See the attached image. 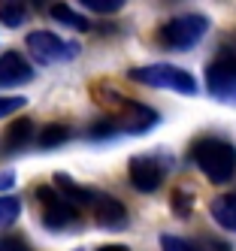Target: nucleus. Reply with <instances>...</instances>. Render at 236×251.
<instances>
[{
  "label": "nucleus",
  "instance_id": "9b49d317",
  "mask_svg": "<svg viewBox=\"0 0 236 251\" xmlns=\"http://www.w3.org/2000/svg\"><path fill=\"white\" fill-rule=\"evenodd\" d=\"M160 251H230V248L215 242V239H185V236L163 233L160 236Z\"/></svg>",
  "mask_w": 236,
  "mask_h": 251
},
{
  "label": "nucleus",
  "instance_id": "ddd939ff",
  "mask_svg": "<svg viewBox=\"0 0 236 251\" xmlns=\"http://www.w3.org/2000/svg\"><path fill=\"white\" fill-rule=\"evenodd\" d=\"M30 139H33V121L30 118H15L6 127V151L15 154V151L27 149Z\"/></svg>",
  "mask_w": 236,
  "mask_h": 251
},
{
  "label": "nucleus",
  "instance_id": "0eeeda50",
  "mask_svg": "<svg viewBox=\"0 0 236 251\" xmlns=\"http://www.w3.org/2000/svg\"><path fill=\"white\" fill-rule=\"evenodd\" d=\"M206 91L221 100V103H233L236 106V51L224 49L209 61L206 67Z\"/></svg>",
  "mask_w": 236,
  "mask_h": 251
},
{
  "label": "nucleus",
  "instance_id": "a211bd4d",
  "mask_svg": "<svg viewBox=\"0 0 236 251\" xmlns=\"http://www.w3.org/2000/svg\"><path fill=\"white\" fill-rule=\"evenodd\" d=\"M82 6H88L91 12H100V15H112V12H118L127 0H79Z\"/></svg>",
  "mask_w": 236,
  "mask_h": 251
},
{
  "label": "nucleus",
  "instance_id": "9d476101",
  "mask_svg": "<svg viewBox=\"0 0 236 251\" xmlns=\"http://www.w3.org/2000/svg\"><path fill=\"white\" fill-rule=\"evenodd\" d=\"M33 79V67L18 55V51H6L0 55V88H15Z\"/></svg>",
  "mask_w": 236,
  "mask_h": 251
},
{
  "label": "nucleus",
  "instance_id": "dca6fc26",
  "mask_svg": "<svg viewBox=\"0 0 236 251\" xmlns=\"http://www.w3.org/2000/svg\"><path fill=\"white\" fill-rule=\"evenodd\" d=\"M73 136V130L67 124H46L43 133H40V149H58Z\"/></svg>",
  "mask_w": 236,
  "mask_h": 251
},
{
  "label": "nucleus",
  "instance_id": "f03ea898",
  "mask_svg": "<svg viewBox=\"0 0 236 251\" xmlns=\"http://www.w3.org/2000/svg\"><path fill=\"white\" fill-rule=\"evenodd\" d=\"M191 160L209 182L227 185L236 176V146L221 136H203L191 146Z\"/></svg>",
  "mask_w": 236,
  "mask_h": 251
},
{
  "label": "nucleus",
  "instance_id": "4be33fe9",
  "mask_svg": "<svg viewBox=\"0 0 236 251\" xmlns=\"http://www.w3.org/2000/svg\"><path fill=\"white\" fill-rule=\"evenodd\" d=\"M15 185V173L12 170H0V191H9Z\"/></svg>",
  "mask_w": 236,
  "mask_h": 251
},
{
  "label": "nucleus",
  "instance_id": "2eb2a0df",
  "mask_svg": "<svg viewBox=\"0 0 236 251\" xmlns=\"http://www.w3.org/2000/svg\"><path fill=\"white\" fill-rule=\"evenodd\" d=\"M49 12H52V19H58L61 25H67V27H73V30H91V22L85 19V15L73 12L67 3H52Z\"/></svg>",
  "mask_w": 236,
  "mask_h": 251
},
{
  "label": "nucleus",
  "instance_id": "aec40b11",
  "mask_svg": "<svg viewBox=\"0 0 236 251\" xmlns=\"http://www.w3.org/2000/svg\"><path fill=\"white\" fill-rule=\"evenodd\" d=\"M0 251H33L22 236H0Z\"/></svg>",
  "mask_w": 236,
  "mask_h": 251
},
{
  "label": "nucleus",
  "instance_id": "6ab92c4d",
  "mask_svg": "<svg viewBox=\"0 0 236 251\" xmlns=\"http://www.w3.org/2000/svg\"><path fill=\"white\" fill-rule=\"evenodd\" d=\"M25 106H27L25 97H0V118H3V115H12V112H18V109H25Z\"/></svg>",
  "mask_w": 236,
  "mask_h": 251
},
{
  "label": "nucleus",
  "instance_id": "20e7f679",
  "mask_svg": "<svg viewBox=\"0 0 236 251\" xmlns=\"http://www.w3.org/2000/svg\"><path fill=\"white\" fill-rule=\"evenodd\" d=\"M36 200H40L43 224L49 230H73L82 224V209L73 206L54 185H40L36 188Z\"/></svg>",
  "mask_w": 236,
  "mask_h": 251
},
{
  "label": "nucleus",
  "instance_id": "f3484780",
  "mask_svg": "<svg viewBox=\"0 0 236 251\" xmlns=\"http://www.w3.org/2000/svg\"><path fill=\"white\" fill-rule=\"evenodd\" d=\"M18 215H22V200L12 194H3L0 197V230H6L18 221Z\"/></svg>",
  "mask_w": 236,
  "mask_h": 251
},
{
  "label": "nucleus",
  "instance_id": "f257e3e1",
  "mask_svg": "<svg viewBox=\"0 0 236 251\" xmlns=\"http://www.w3.org/2000/svg\"><path fill=\"white\" fill-rule=\"evenodd\" d=\"M106 100L115 103V109L100 115L94 124H88L85 136L91 142H103V139L124 136V133H145L157 124V112L136 100H124V97H112V94H106Z\"/></svg>",
  "mask_w": 236,
  "mask_h": 251
},
{
  "label": "nucleus",
  "instance_id": "423d86ee",
  "mask_svg": "<svg viewBox=\"0 0 236 251\" xmlns=\"http://www.w3.org/2000/svg\"><path fill=\"white\" fill-rule=\"evenodd\" d=\"M25 43H27L30 58L36 64H43V67L67 64V61H73L79 55V43L64 40V37H58V33H52V30H33Z\"/></svg>",
  "mask_w": 236,
  "mask_h": 251
},
{
  "label": "nucleus",
  "instance_id": "7ed1b4c3",
  "mask_svg": "<svg viewBox=\"0 0 236 251\" xmlns=\"http://www.w3.org/2000/svg\"><path fill=\"white\" fill-rule=\"evenodd\" d=\"M209 33V19L200 12H185V15H176L167 25H160L157 30V43L170 51H188L194 49L200 40Z\"/></svg>",
  "mask_w": 236,
  "mask_h": 251
},
{
  "label": "nucleus",
  "instance_id": "5701e85b",
  "mask_svg": "<svg viewBox=\"0 0 236 251\" xmlns=\"http://www.w3.org/2000/svg\"><path fill=\"white\" fill-rule=\"evenodd\" d=\"M97 251H131L127 245H118V242H112V245H100Z\"/></svg>",
  "mask_w": 236,
  "mask_h": 251
},
{
  "label": "nucleus",
  "instance_id": "412c9836",
  "mask_svg": "<svg viewBox=\"0 0 236 251\" xmlns=\"http://www.w3.org/2000/svg\"><path fill=\"white\" fill-rule=\"evenodd\" d=\"M173 209L182 215V218H188V215H191V197H188L185 191H179V194L173 197Z\"/></svg>",
  "mask_w": 236,
  "mask_h": 251
},
{
  "label": "nucleus",
  "instance_id": "f8f14e48",
  "mask_svg": "<svg viewBox=\"0 0 236 251\" xmlns=\"http://www.w3.org/2000/svg\"><path fill=\"white\" fill-rule=\"evenodd\" d=\"M209 212H212V218L221 224L227 233H236V191L215 197L212 206H209Z\"/></svg>",
  "mask_w": 236,
  "mask_h": 251
},
{
  "label": "nucleus",
  "instance_id": "4468645a",
  "mask_svg": "<svg viewBox=\"0 0 236 251\" xmlns=\"http://www.w3.org/2000/svg\"><path fill=\"white\" fill-rule=\"evenodd\" d=\"M30 3L27 0H0V22L6 27H22L27 19Z\"/></svg>",
  "mask_w": 236,
  "mask_h": 251
},
{
  "label": "nucleus",
  "instance_id": "39448f33",
  "mask_svg": "<svg viewBox=\"0 0 236 251\" xmlns=\"http://www.w3.org/2000/svg\"><path fill=\"white\" fill-rule=\"evenodd\" d=\"M133 82L139 85H149V88H170V91H179V94H197V79L191 73H185L182 67H173V64H145V67H133L131 73Z\"/></svg>",
  "mask_w": 236,
  "mask_h": 251
},
{
  "label": "nucleus",
  "instance_id": "1a4fd4ad",
  "mask_svg": "<svg viewBox=\"0 0 236 251\" xmlns=\"http://www.w3.org/2000/svg\"><path fill=\"white\" fill-rule=\"evenodd\" d=\"M91 212H94V221L106 230H121L127 227V209L118 197L106 194V191H97L94 203H91Z\"/></svg>",
  "mask_w": 236,
  "mask_h": 251
},
{
  "label": "nucleus",
  "instance_id": "6e6552de",
  "mask_svg": "<svg viewBox=\"0 0 236 251\" xmlns=\"http://www.w3.org/2000/svg\"><path fill=\"white\" fill-rule=\"evenodd\" d=\"M167 157L160 154H136L127 167V176H131V185L139 191V194H155L163 178H167Z\"/></svg>",
  "mask_w": 236,
  "mask_h": 251
}]
</instances>
